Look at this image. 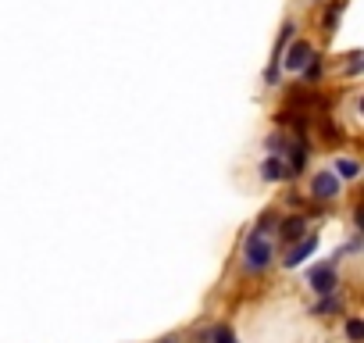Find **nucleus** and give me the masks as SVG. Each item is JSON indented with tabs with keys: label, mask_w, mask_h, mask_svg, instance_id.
Here are the masks:
<instances>
[{
	"label": "nucleus",
	"mask_w": 364,
	"mask_h": 343,
	"mask_svg": "<svg viewBox=\"0 0 364 343\" xmlns=\"http://www.w3.org/2000/svg\"><path fill=\"white\" fill-rule=\"evenodd\" d=\"M279 261V247H275V236H264V233H247L243 236V254H240V268L247 275H264L272 265Z\"/></svg>",
	"instance_id": "1"
},
{
	"label": "nucleus",
	"mask_w": 364,
	"mask_h": 343,
	"mask_svg": "<svg viewBox=\"0 0 364 343\" xmlns=\"http://www.w3.org/2000/svg\"><path fill=\"white\" fill-rule=\"evenodd\" d=\"M307 197L311 204H321V208H332L339 197H343V183L332 168H314L307 176Z\"/></svg>",
	"instance_id": "2"
},
{
	"label": "nucleus",
	"mask_w": 364,
	"mask_h": 343,
	"mask_svg": "<svg viewBox=\"0 0 364 343\" xmlns=\"http://www.w3.org/2000/svg\"><path fill=\"white\" fill-rule=\"evenodd\" d=\"M304 279H307V290H311L314 297L336 293V290L343 286V275H339V265H336V261H318V265H307Z\"/></svg>",
	"instance_id": "3"
},
{
	"label": "nucleus",
	"mask_w": 364,
	"mask_h": 343,
	"mask_svg": "<svg viewBox=\"0 0 364 343\" xmlns=\"http://www.w3.org/2000/svg\"><path fill=\"white\" fill-rule=\"evenodd\" d=\"M318 54V47L311 43V40H304V36H296L286 51H282V58H279V65H282V72H293V75H300L304 72V65L311 61Z\"/></svg>",
	"instance_id": "4"
},
{
	"label": "nucleus",
	"mask_w": 364,
	"mask_h": 343,
	"mask_svg": "<svg viewBox=\"0 0 364 343\" xmlns=\"http://www.w3.org/2000/svg\"><path fill=\"white\" fill-rule=\"evenodd\" d=\"M307 229H311V218L304 215V211H293V215H282L279 218V240H275V247L279 250H286L289 243H296V240H304L307 236Z\"/></svg>",
	"instance_id": "5"
},
{
	"label": "nucleus",
	"mask_w": 364,
	"mask_h": 343,
	"mask_svg": "<svg viewBox=\"0 0 364 343\" xmlns=\"http://www.w3.org/2000/svg\"><path fill=\"white\" fill-rule=\"evenodd\" d=\"M318 229L311 226V233L304 236V240H296V243H289L286 250H282V268H304L307 265V258H314V250H318Z\"/></svg>",
	"instance_id": "6"
},
{
	"label": "nucleus",
	"mask_w": 364,
	"mask_h": 343,
	"mask_svg": "<svg viewBox=\"0 0 364 343\" xmlns=\"http://www.w3.org/2000/svg\"><path fill=\"white\" fill-rule=\"evenodd\" d=\"M311 315H314V318H343V315H346V300L339 297V290H336V293H325V297L314 300Z\"/></svg>",
	"instance_id": "7"
},
{
	"label": "nucleus",
	"mask_w": 364,
	"mask_h": 343,
	"mask_svg": "<svg viewBox=\"0 0 364 343\" xmlns=\"http://www.w3.org/2000/svg\"><path fill=\"white\" fill-rule=\"evenodd\" d=\"M261 179H264L268 186H275V183H289V168H286V157H279V154H268V157L261 161Z\"/></svg>",
	"instance_id": "8"
},
{
	"label": "nucleus",
	"mask_w": 364,
	"mask_h": 343,
	"mask_svg": "<svg viewBox=\"0 0 364 343\" xmlns=\"http://www.w3.org/2000/svg\"><path fill=\"white\" fill-rule=\"evenodd\" d=\"M328 168L339 176V183H343V186H346V183H357V179H360V172H364V164H360L357 157H346V154H336Z\"/></svg>",
	"instance_id": "9"
},
{
	"label": "nucleus",
	"mask_w": 364,
	"mask_h": 343,
	"mask_svg": "<svg viewBox=\"0 0 364 343\" xmlns=\"http://www.w3.org/2000/svg\"><path fill=\"white\" fill-rule=\"evenodd\" d=\"M300 36V22L296 19H289V22H282V29H279V36H275V47H272V58H268V65H279V58H282V51L293 43ZM282 68V65H279Z\"/></svg>",
	"instance_id": "10"
},
{
	"label": "nucleus",
	"mask_w": 364,
	"mask_h": 343,
	"mask_svg": "<svg viewBox=\"0 0 364 343\" xmlns=\"http://www.w3.org/2000/svg\"><path fill=\"white\" fill-rule=\"evenodd\" d=\"M343 11H346V0H325V8H321V33L325 36H336Z\"/></svg>",
	"instance_id": "11"
},
{
	"label": "nucleus",
	"mask_w": 364,
	"mask_h": 343,
	"mask_svg": "<svg viewBox=\"0 0 364 343\" xmlns=\"http://www.w3.org/2000/svg\"><path fill=\"white\" fill-rule=\"evenodd\" d=\"M321 75H325V54H314V58L304 65L300 79H304V86H318V83H321Z\"/></svg>",
	"instance_id": "12"
},
{
	"label": "nucleus",
	"mask_w": 364,
	"mask_h": 343,
	"mask_svg": "<svg viewBox=\"0 0 364 343\" xmlns=\"http://www.w3.org/2000/svg\"><path fill=\"white\" fill-rule=\"evenodd\" d=\"M279 218H282V215H279V208H268V211H261V215H257V222H254L250 229H254V233H264V236H275Z\"/></svg>",
	"instance_id": "13"
},
{
	"label": "nucleus",
	"mask_w": 364,
	"mask_h": 343,
	"mask_svg": "<svg viewBox=\"0 0 364 343\" xmlns=\"http://www.w3.org/2000/svg\"><path fill=\"white\" fill-rule=\"evenodd\" d=\"M286 147H289V132H286L282 125H279L275 132H268V136H264V154H279V157H282V154H286Z\"/></svg>",
	"instance_id": "14"
},
{
	"label": "nucleus",
	"mask_w": 364,
	"mask_h": 343,
	"mask_svg": "<svg viewBox=\"0 0 364 343\" xmlns=\"http://www.w3.org/2000/svg\"><path fill=\"white\" fill-rule=\"evenodd\" d=\"M343 336H346L350 343H360V339H364V322H360V315H350V318L343 322Z\"/></svg>",
	"instance_id": "15"
},
{
	"label": "nucleus",
	"mask_w": 364,
	"mask_h": 343,
	"mask_svg": "<svg viewBox=\"0 0 364 343\" xmlns=\"http://www.w3.org/2000/svg\"><path fill=\"white\" fill-rule=\"evenodd\" d=\"M211 343H240V339H236V332H232L229 322H215V336H211Z\"/></svg>",
	"instance_id": "16"
},
{
	"label": "nucleus",
	"mask_w": 364,
	"mask_h": 343,
	"mask_svg": "<svg viewBox=\"0 0 364 343\" xmlns=\"http://www.w3.org/2000/svg\"><path fill=\"white\" fill-rule=\"evenodd\" d=\"M346 58H350V61H346V68H343V72H346L350 79H357V75L364 72V54H360V51H353V54H346Z\"/></svg>",
	"instance_id": "17"
},
{
	"label": "nucleus",
	"mask_w": 364,
	"mask_h": 343,
	"mask_svg": "<svg viewBox=\"0 0 364 343\" xmlns=\"http://www.w3.org/2000/svg\"><path fill=\"white\" fill-rule=\"evenodd\" d=\"M350 226H353V233H364V204H360V201L353 204V215H350Z\"/></svg>",
	"instance_id": "18"
},
{
	"label": "nucleus",
	"mask_w": 364,
	"mask_h": 343,
	"mask_svg": "<svg viewBox=\"0 0 364 343\" xmlns=\"http://www.w3.org/2000/svg\"><path fill=\"white\" fill-rule=\"evenodd\" d=\"M157 343H182V336H178V332H171V336H164V339H157Z\"/></svg>",
	"instance_id": "19"
},
{
	"label": "nucleus",
	"mask_w": 364,
	"mask_h": 343,
	"mask_svg": "<svg viewBox=\"0 0 364 343\" xmlns=\"http://www.w3.org/2000/svg\"><path fill=\"white\" fill-rule=\"evenodd\" d=\"M311 4H325V0H311Z\"/></svg>",
	"instance_id": "20"
}]
</instances>
